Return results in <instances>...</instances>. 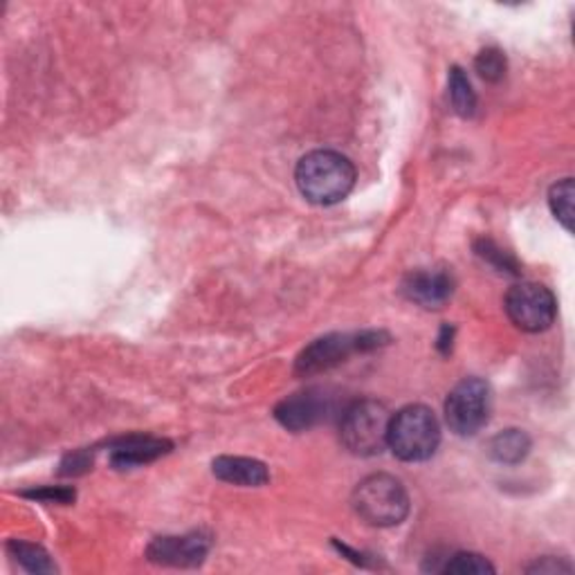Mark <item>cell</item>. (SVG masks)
Listing matches in <instances>:
<instances>
[{
	"instance_id": "1",
	"label": "cell",
	"mask_w": 575,
	"mask_h": 575,
	"mask_svg": "<svg viewBox=\"0 0 575 575\" xmlns=\"http://www.w3.org/2000/svg\"><path fill=\"white\" fill-rule=\"evenodd\" d=\"M295 183L299 193L312 204H335L355 187V167L346 155L329 148L310 151L297 163Z\"/></svg>"
},
{
	"instance_id": "2",
	"label": "cell",
	"mask_w": 575,
	"mask_h": 575,
	"mask_svg": "<svg viewBox=\"0 0 575 575\" xmlns=\"http://www.w3.org/2000/svg\"><path fill=\"white\" fill-rule=\"evenodd\" d=\"M441 443V425L425 405H407L391 416L387 445L405 463H421L434 456Z\"/></svg>"
},
{
	"instance_id": "3",
	"label": "cell",
	"mask_w": 575,
	"mask_h": 575,
	"mask_svg": "<svg viewBox=\"0 0 575 575\" xmlns=\"http://www.w3.org/2000/svg\"><path fill=\"white\" fill-rule=\"evenodd\" d=\"M353 510L369 527H398L409 515V495L400 479L391 475H372L353 490Z\"/></svg>"
},
{
	"instance_id": "4",
	"label": "cell",
	"mask_w": 575,
	"mask_h": 575,
	"mask_svg": "<svg viewBox=\"0 0 575 575\" xmlns=\"http://www.w3.org/2000/svg\"><path fill=\"white\" fill-rule=\"evenodd\" d=\"M391 413L378 400H355L340 418V441L355 456H376L387 447Z\"/></svg>"
},
{
	"instance_id": "5",
	"label": "cell",
	"mask_w": 575,
	"mask_h": 575,
	"mask_svg": "<svg viewBox=\"0 0 575 575\" xmlns=\"http://www.w3.org/2000/svg\"><path fill=\"white\" fill-rule=\"evenodd\" d=\"M493 411V391L482 378L461 380L445 400V423L456 436L482 432Z\"/></svg>"
},
{
	"instance_id": "6",
	"label": "cell",
	"mask_w": 575,
	"mask_h": 575,
	"mask_svg": "<svg viewBox=\"0 0 575 575\" xmlns=\"http://www.w3.org/2000/svg\"><path fill=\"white\" fill-rule=\"evenodd\" d=\"M504 308L510 322L527 333H542L551 329L557 316V301L553 292L546 286L533 281L515 284L506 292Z\"/></svg>"
},
{
	"instance_id": "7",
	"label": "cell",
	"mask_w": 575,
	"mask_h": 575,
	"mask_svg": "<svg viewBox=\"0 0 575 575\" xmlns=\"http://www.w3.org/2000/svg\"><path fill=\"white\" fill-rule=\"evenodd\" d=\"M360 351V338L346 333L324 335L316 342H310L295 360V374L297 376H316L324 374L338 364H342L349 355Z\"/></svg>"
},
{
	"instance_id": "8",
	"label": "cell",
	"mask_w": 575,
	"mask_h": 575,
	"mask_svg": "<svg viewBox=\"0 0 575 575\" xmlns=\"http://www.w3.org/2000/svg\"><path fill=\"white\" fill-rule=\"evenodd\" d=\"M331 411V396L324 389H306L284 398L275 407V418L279 425L290 432H303L322 423Z\"/></svg>"
},
{
	"instance_id": "9",
	"label": "cell",
	"mask_w": 575,
	"mask_h": 575,
	"mask_svg": "<svg viewBox=\"0 0 575 575\" xmlns=\"http://www.w3.org/2000/svg\"><path fill=\"white\" fill-rule=\"evenodd\" d=\"M209 549H212V538L204 533H189L183 538H158L146 549L151 562L163 566H198L204 562Z\"/></svg>"
},
{
	"instance_id": "10",
	"label": "cell",
	"mask_w": 575,
	"mask_h": 575,
	"mask_svg": "<svg viewBox=\"0 0 575 575\" xmlns=\"http://www.w3.org/2000/svg\"><path fill=\"white\" fill-rule=\"evenodd\" d=\"M409 301L423 308H441L454 292V279L447 270H416L402 281Z\"/></svg>"
},
{
	"instance_id": "11",
	"label": "cell",
	"mask_w": 575,
	"mask_h": 575,
	"mask_svg": "<svg viewBox=\"0 0 575 575\" xmlns=\"http://www.w3.org/2000/svg\"><path fill=\"white\" fill-rule=\"evenodd\" d=\"M172 452V443L158 436H126L111 445V465L115 469H133Z\"/></svg>"
},
{
	"instance_id": "12",
	"label": "cell",
	"mask_w": 575,
	"mask_h": 575,
	"mask_svg": "<svg viewBox=\"0 0 575 575\" xmlns=\"http://www.w3.org/2000/svg\"><path fill=\"white\" fill-rule=\"evenodd\" d=\"M212 473L217 479L241 488H258L270 482L268 465L247 456H219L212 463Z\"/></svg>"
},
{
	"instance_id": "13",
	"label": "cell",
	"mask_w": 575,
	"mask_h": 575,
	"mask_svg": "<svg viewBox=\"0 0 575 575\" xmlns=\"http://www.w3.org/2000/svg\"><path fill=\"white\" fill-rule=\"evenodd\" d=\"M531 452V436L524 430H504L488 443V454L493 461L504 465H517Z\"/></svg>"
},
{
	"instance_id": "14",
	"label": "cell",
	"mask_w": 575,
	"mask_h": 575,
	"mask_svg": "<svg viewBox=\"0 0 575 575\" xmlns=\"http://www.w3.org/2000/svg\"><path fill=\"white\" fill-rule=\"evenodd\" d=\"M447 88H450V101H452V109L458 118H473L477 111V92L473 90V84L465 77V73L454 66L450 70V79H447Z\"/></svg>"
},
{
	"instance_id": "15",
	"label": "cell",
	"mask_w": 575,
	"mask_h": 575,
	"mask_svg": "<svg viewBox=\"0 0 575 575\" xmlns=\"http://www.w3.org/2000/svg\"><path fill=\"white\" fill-rule=\"evenodd\" d=\"M8 551L30 573H57V566L49 560V553L45 549H41L38 544L12 540L8 544Z\"/></svg>"
},
{
	"instance_id": "16",
	"label": "cell",
	"mask_w": 575,
	"mask_h": 575,
	"mask_svg": "<svg viewBox=\"0 0 575 575\" xmlns=\"http://www.w3.org/2000/svg\"><path fill=\"white\" fill-rule=\"evenodd\" d=\"M573 196H575V185L573 178H564L555 183L549 191V207L553 217L562 223L566 232L573 230Z\"/></svg>"
},
{
	"instance_id": "17",
	"label": "cell",
	"mask_w": 575,
	"mask_h": 575,
	"mask_svg": "<svg viewBox=\"0 0 575 575\" xmlns=\"http://www.w3.org/2000/svg\"><path fill=\"white\" fill-rule=\"evenodd\" d=\"M443 573H458V575H486V573H495V566L488 557L479 555V553H456L452 555L445 566Z\"/></svg>"
},
{
	"instance_id": "18",
	"label": "cell",
	"mask_w": 575,
	"mask_h": 575,
	"mask_svg": "<svg viewBox=\"0 0 575 575\" xmlns=\"http://www.w3.org/2000/svg\"><path fill=\"white\" fill-rule=\"evenodd\" d=\"M475 70L479 73L482 79L490 81V84H497L504 79L506 75V57L504 52L497 49V47H486L482 49L477 59H475Z\"/></svg>"
},
{
	"instance_id": "19",
	"label": "cell",
	"mask_w": 575,
	"mask_h": 575,
	"mask_svg": "<svg viewBox=\"0 0 575 575\" xmlns=\"http://www.w3.org/2000/svg\"><path fill=\"white\" fill-rule=\"evenodd\" d=\"M479 254L486 258V261H490V264L497 268V270H508V273H517V264H515V258L512 256H508L506 252H501L499 247H495V243L493 241H482L479 243Z\"/></svg>"
},
{
	"instance_id": "20",
	"label": "cell",
	"mask_w": 575,
	"mask_h": 575,
	"mask_svg": "<svg viewBox=\"0 0 575 575\" xmlns=\"http://www.w3.org/2000/svg\"><path fill=\"white\" fill-rule=\"evenodd\" d=\"M90 465H92V454L88 450H77L64 458L59 473L64 477H77V475L88 473Z\"/></svg>"
},
{
	"instance_id": "21",
	"label": "cell",
	"mask_w": 575,
	"mask_h": 575,
	"mask_svg": "<svg viewBox=\"0 0 575 575\" xmlns=\"http://www.w3.org/2000/svg\"><path fill=\"white\" fill-rule=\"evenodd\" d=\"M23 497L47 501V504H73L75 501V490L73 488H41V490L23 493Z\"/></svg>"
},
{
	"instance_id": "22",
	"label": "cell",
	"mask_w": 575,
	"mask_h": 575,
	"mask_svg": "<svg viewBox=\"0 0 575 575\" xmlns=\"http://www.w3.org/2000/svg\"><path fill=\"white\" fill-rule=\"evenodd\" d=\"M529 573H571L573 564L562 557H542L527 568Z\"/></svg>"
}]
</instances>
